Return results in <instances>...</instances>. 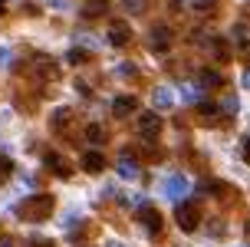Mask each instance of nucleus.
I'll return each mask as SVG.
<instances>
[{"instance_id":"f257e3e1","label":"nucleus","mask_w":250,"mask_h":247,"mask_svg":"<svg viewBox=\"0 0 250 247\" xmlns=\"http://www.w3.org/2000/svg\"><path fill=\"white\" fill-rule=\"evenodd\" d=\"M53 211H56V201H53V195H33V198H26L23 204L17 208V214H20L23 221L40 224V221H46Z\"/></svg>"},{"instance_id":"f03ea898","label":"nucleus","mask_w":250,"mask_h":247,"mask_svg":"<svg viewBox=\"0 0 250 247\" xmlns=\"http://www.w3.org/2000/svg\"><path fill=\"white\" fill-rule=\"evenodd\" d=\"M175 221H178V227L181 231H198V224H201V204L198 201H181L175 208Z\"/></svg>"},{"instance_id":"7ed1b4c3","label":"nucleus","mask_w":250,"mask_h":247,"mask_svg":"<svg viewBox=\"0 0 250 247\" xmlns=\"http://www.w3.org/2000/svg\"><path fill=\"white\" fill-rule=\"evenodd\" d=\"M138 135L145 142H158V135H162V115L158 112H142L138 115Z\"/></svg>"},{"instance_id":"20e7f679","label":"nucleus","mask_w":250,"mask_h":247,"mask_svg":"<svg viewBox=\"0 0 250 247\" xmlns=\"http://www.w3.org/2000/svg\"><path fill=\"white\" fill-rule=\"evenodd\" d=\"M138 221L148 227L151 237H162L165 221H162V214H158V208H155V204H142V208H138Z\"/></svg>"},{"instance_id":"39448f33","label":"nucleus","mask_w":250,"mask_h":247,"mask_svg":"<svg viewBox=\"0 0 250 247\" xmlns=\"http://www.w3.org/2000/svg\"><path fill=\"white\" fill-rule=\"evenodd\" d=\"M171 43H175V33H171L168 26H151V33H148V49L151 53H168Z\"/></svg>"},{"instance_id":"423d86ee","label":"nucleus","mask_w":250,"mask_h":247,"mask_svg":"<svg viewBox=\"0 0 250 247\" xmlns=\"http://www.w3.org/2000/svg\"><path fill=\"white\" fill-rule=\"evenodd\" d=\"M105 37H109V46H128L132 43V26L125 23V20H112Z\"/></svg>"},{"instance_id":"0eeeda50","label":"nucleus","mask_w":250,"mask_h":247,"mask_svg":"<svg viewBox=\"0 0 250 247\" xmlns=\"http://www.w3.org/2000/svg\"><path fill=\"white\" fill-rule=\"evenodd\" d=\"M33 69H37V76H43V79H56V76H60V66H56V60H50V56H33Z\"/></svg>"},{"instance_id":"6e6552de","label":"nucleus","mask_w":250,"mask_h":247,"mask_svg":"<svg viewBox=\"0 0 250 247\" xmlns=\"http://www.w3.org/2000/svg\"><path fill=\"white\" fill-rule=\"evenodd\" d=\"M135 109H138V99L135 96H119L112 102V115H115V119H128Z\"/></svg>"},{"instance_id":"1a4fd4ad","label":"nucleus","mask_w":250,"mask_h":247,"mask_svg":"<svg viewBox=\"0 0 250 247\" xmlns=\"http://www.w3.org/2000/svg\"><path fill=\"white\" fill-rule=\"evenodd\" d=\"M102 168H105V155H102V152H86V155H83V172L99 175Z\"/></svg>"},{"instance_id":"9d476101","label":"nucleus","mask_w":250,"mask_h":247,"mask_svg":"<svg viewBox=\"0 0 250 247\" xmlns=\"http://www.w3.org/2000/svg\"><path fill=\"white\" fill-rule=\"evenodd\" d=\"M43 161H46V168H50V172H56L60 178H69V175H73V165H66V161H62L56 152H50Z\"/></svg>"},{"instance_id":"9b49d317","label":"nucleus","mask_w":250,"mask_h":247,"mask_svg":"<svg viewBox=\"0 0 250 247\" xmlns=\"http://www.w3.org/2000/svg\"><path fill=\"white\" fill-rule=\"evenodd\" d=\"M151 102H155V109H171V106H175V92L168 86H158L151 92Z\"/></svg>"},{"instance_id":"f8f14e48","label":"nucleus","mask_w":250,"mask_h":247,"mask_svg":"<svg viewBox=\"0 0 250 247\" xmlns=\"http://www.w3.org/2000/svg\"><path fill=\"white\" fill-rule=\"evenodd\" d=\"M105 10H109V0H89L86 7H83V17L96 20V17H105Z\"/></svg>"},{"instance_id":"ddd939ff","label":"nucleus","mask_w":250,"mask_h":247,"mask_svg":"<svg viewBox=\"0 0 250 247\" xmlns=\"http://www.w3.org/2000/svg\"><path fill=\"white\" fill-rule=\"evenodd\" d=\"M86 138H89V142H92V145H102V142L109 138V132H105V125L92 122V125H86Z\"/></svg>"},{"instance_id":"4468645a","label":"nucleus","mask_w":250,"mask_h":247,"mask_svg":"<svg viewBox=\"0 0 250 247\" xmlns=\"http://www.w3.org/2000/svg\"><path fill=\"white\" fill-rule=\"evenodd\" d=\"M198 83L204 89H217L224 79H221V73H214V69H201V76H198Z\"/></svg>"},{"instance_id":"2eb2a0df","label":"nucleus","mask_w":250,"mask_h":247,"mask_svg":"<svg viewBox=\"0 0 250 247\" xmlns=\"http://www.w3.org/2000/svg\"><path fill=\"white\" fill-rule=\"evenodd\" d=\"M73 122V109H56L53 112V125L60 129V132H66V125Z\"/></svg>"},{"instance_id":"dca6fc26","label":"nucleus","mask_w":250,"mask_h":247,"mask_svg":"<svg viewBox=\"0 0 250 247\" xmlns=\"http://www.w3.org/2000/svg\"><path fill=\"white\" fill-rule=\"evenodd\" d=\"M188 191V178H171V181H168V195L171 198H181Z\"/></svg>"},{"instance_id":"f3484780","label":"nucleus","mask_w":250,"mask_h":247,"mask_svg":"<svg viewBox=\"0 0 250 247\" xmlns=\"http://www.w3.org/2000/svg\"><path fill=\"white\" fill-rule=\"evenodd\" d=\"M198 115H201V119H214V115H217V102L201 99V102H198Z\"/></svg>"},{"instance_id":"a211bd4d","label":"nucleus","mask_w":250,"mask_h":247,"mask_svg":"<svg viewBox=\"0 0 250 247\" xmlns=\"http://www.w3.org/2000/svg\"><path fill=\"white\" fill-rule=\"evenodd\" d=\"M119 175H122V178H138V168H135V161L122 158V161H119Z\"/></svg>"},{"instance_id":"6ab92c4d","label":"nucleus","mask_w":250,"mask_h":247,"mask_svg":"<svg viewBox=\"0 0 250 247\" xmlns=\"http://www.w3.org/2000/svg\"><path fill=\"white\" fill-rule=\"evenodd\" d=\"M122 7L128 13H145L148 10V0H122Z\"/></svg>"},{"instance_id":"aec40b11","label":"nucleus","mask_w":250,"mask_h":247,"mask_svg":"<svg viewBox=\"0 0 250 247\" xmlns=\"http://www.w3.org/2000/svg\"><path fill=\"white\" fill-rule=\"evenodd\" d=\"M119 76H122V79H135L138 66H135V63H122V66H119Z\"/></svg>"},{"instance_id":"412c9836","label":"nucleus","mask_w":250,"mask_h":247,"mask_svg":"<svg viewBox=\"0 0 250 247\" xmlns=\"http://www.w3.org/2000/svg\"><path fill=\"white\" fill-rule=\"evenodd\" d=\"M142 155H145L148 161H162V148H158V145H145V148H142Z\"/></svg>"},{"instance_id":"4be33fe9","label":"nucleus","mask_w":250,"mask_h":247,"mask_svg":"<svg viewBox=\"0 0 250 247\" xmlns=\"http://www.w3.org/2000/svg\"><path fill=\"white\" fill-rule=\"evenodd\" d=\"M234 43H237L240 49H247V26H244V23L234 30Z\"/></svg>"},{"instance_id":"5701e85b","label":"nucleus","mask_w":250,"mask_h":247,"mask_svg":"<svg viewBox=\"0 0 250 247\" xmlns=\"http://www.w3.org/2000/svg\"><path fill=\"white\" fill-rule=\"evenodd\" d=\"M13 172V161L7 155H0V181H7V175Z\"/></svg>"},{"instance_id":"b1692460","label":"nucleus","mask_w":250,"mask_h":247,"mask_svg":"<svg viewBox=\"0 0 250 247\" xmlns=\"http://www.w3.org/2000/svg\"><path fill=\"white\" fill-rule=\"evenodd\" d=\"M86 60H89L86 49H69V63H76V66H79V63H86Z\"/></svg>"},{"instance_id":"393cba45","label":"nucleus","mask_w":250,"mask_h":247,"mask_svg":"<svg viewBox=\"0 0 250 247\" xmlns=\"http://www.w3.org/2000/svg\"><path fill=\"white\" fill-rule=\"evenodd\" d=\"M194 10H198V13H208V10H214V3H211V0H194Z\"/></svg>"},{"instance_id":"a878e982","label":"nucleus","mask_w":250,"mask_h":247,"mask_svg":"<svg viewBox=\"0 0 250 247\" xmlns=\"http://www.w3.org/2000/svg\"><path fill=\"white\" fill-rule=\"evenodd\" d=\"M237 109H240V102H237V99H227V102H224V112H227V115H234Z\"/></svg>"},{"instance_id":"bb28decb","label":"nucleus","mask_w":250,"mask_h":247,"mask_svg":"<svg viewBox=\"0 0 250 247\" xmlns=\"http://www.w3.org/2000/svg\"><path fill=\"white\" fill-rule=\"evenodd\" d=\"M0 247H17V244H13V237H0Z\"/></svg>"},{"instance_id":"cd10ccee","label":"nucleus","mask_w":250,"mask_h":247,"mask_svg":"<svg viewBox=\"0 0 250 247\" xmlns=\"http://www.w3.org/2000/svg\"><path fill=\"white\" fill-rule=\"evenodd\" d=\"M37 247H56V244H50V241H40V244Z\"/></svg>"},{"instance_id":"c85d7f7f","label":"nucleus","mask_w":250,"mask_h":247,"mask_svg":"<svg viewBox=\"0 0 250 247\" xmlns=\"http://www.w3.org/2000/svg\"><path fill=\"white\" fill-rule=\"evenodd\" d=\"M3 10H7V0H0V13H3Z\"/></svg>"}]
</instances>
